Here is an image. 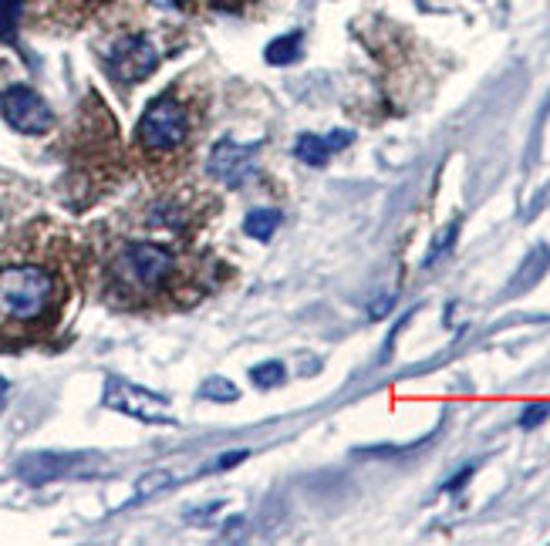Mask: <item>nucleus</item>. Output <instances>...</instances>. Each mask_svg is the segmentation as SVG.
Returning <instances> with one entry per match:
<instances>
[{
  "instance_id": "obj_1",
  "label": "nucleus",
  "mask_w": 550,
  "mask_h": 546,
  "mask_svg": "<svg viewBox=\"0 0 550 546\" xmlns=\"http://www.w3.org/2000/svg\"><path fill=\"white\" fill-rule=\"evenodd\" d=\"M179 260L159 243H125L112 260V284L129 297H156L173 287Z\"/></svg>"
},
{
  "instance_id": "obj_2",
  "label": "nucleus",
  "mask_w": 550,
  "mask_h": 546,
  "mask_svg": "<svg viewBox=\"0 0 550 546\" xmlns=\"http://www.w3.org/2000/svg\"><path fill=\"white\" fill-rule=\"evenodd\" d=\"M54 277L34 263H14L0 270V321L34 324L54 304Z\"/></svg>"
},
{
  "instance_id": "obj_3",
  "label": "nucleus",
  "mask_w": 550,
  "mask_h": 546,
  "mask_svg": "<svg viewBox=\"0 0 550 546\" xmlns=\"http://www.w3.org/2000/svg\"><path fill=\"white\" fill-rule=\"evenodd\" d=\"M189 135V112L173 95L156 98L139 122V142L149 152H176Z\"/></svg>"
},
{
  "instance_id": "obj_4",
  "label": "nucleus",
  "mask_w": 550,
  "mask_h": 546,
  "mask_svg": "<svg viewBox=\"0 0 550 546\" xmlns=\"http://www.w3.org/2000/svg\"><path fill=\"white\" fill-rule=\"evenodd\" d=\"M0 115L21 135H44L54 125V112L48 102L27 85H11L7 91H0Z\"/></svg>"
},
{
  "instance_id": "obj_5",
  "label": "nucleus",
  "mask_w": 550,
  "mask_h": 546,
  "mask_svg": "<svg viewBox=\"0 0 550 546\" xmlns=\"http://www.w3.org/2000/svg\"><path fill=\"white\" fill-rule=\"evenodd\" d=\"M257 152L260 145L250 142H233V139H223L213 145L210 159H206V172H210L213 179L227 182V186H243L247 179L257 176Z\"/></svg>"
},
{
  "instance_id": "obj_6",
  "label": "nucleus",
  "mask_w": 550,
  "mask_h": 546,
  "mask_svg": "<svg viewBox=\"0 0 550 546\" xmlns=\"http://www.w3.org/2000/svg\"><path fill=\"white\" fill-rule=\"evenodd\" d=\"M156 65H159V54L149 38H122L108 51V71L119 81H125V85L149 78L152 71H156Z\"/></svg>"
},
{
  "instance_id": "obj_7",
  "label": "nucleus",
  "mask_w": 550,
  "mask_h": 546,
  "mask_svg": "<svg viewBox=\"0 0 550 546\" xmlns=\"http://www.w3.org/2000/svg\"><path fill=\"white\" fill-rule=\"evenodd\" d=\"M105 405L119 408V412H125V415L146 418V422H166V415H162L166 402L156 398V395H149V391H139V388L125 385V381H108Z\"/></svg>"
},
{
  "instance_id": "obj_8",
  "label": "nucleus",
  "mask_w": 550,
  "mask_h": 546,
  "mask_svg": "<svg viewBox=\"0 0 550 546\" xmlns=\"http://www.w3.org/2000/svg\"><path fill=\"white\" fill-rule=\"evenodd\" d=\"M284 223V213L281 209H270V206H260V209H250L247 220H243V233L254 236V240H270L277 233V226Z\"/></svg>"
},
{
  "instance_id": "obj_9",
  "label": "nucleus",
  "mask_w": 550,
  "mask_h": 546,
  "mask_svg": "<svg viewBox=\"0 0 550 546\" xmlns=\"http://www.w3.org/2000/svg\"><path fill=\"white\" fill-rule=\"evenodd\" d=\"M331 142L328 139H321V135H301L297 139V145H294V156L304 162V166H324V162L331 159Z\"/></svg>"
},
{
  "instance_id": "obj_10",
  "label": "nucleus",
  "mask_w": 550,
  "mask_h": 546,
  "mask_svg": "<svg viewBox=\"0 0 550 546\" xmlns=\"http://www.w3.org/2000/svg\"><path fill=\"white\" fill-rule=\"evenodd\" d=\"M547 263H550V250H547V247H537V250L527 257L524 270H520L517 277H513V290H527V284H537V280L547 273Z\"/></svg>"
},
{
  "instance_id": "obj_11",
  "label": "nucleus",
  "mask_w": 550,
  "mask_h": 546,
  "mask_svg": "<svg viewBox=\"0 0 550 546\" xmlns=\"http://www.w3.org/2000/svg\"><path fill=\"white\" fill-rule=\"evenodd\" d=\"M301 54V34H287V38H277L267 48V61L270 65H291V61Z\"/></svg>"
},
{
  "instance_id": "obj_12",
  "label": "nucleus",
  "mask_w": 550,
  "mask_h": 546,
  "mask_svg": "<svg viewBox=\"0 0 550 546\" xmlns=\"http://www.w3.org/2000/svg\"><path fill=\"white\" fill-rule=\"evenodd\" d=\"M287 378V368L281 361H267V364H257L254 371H250V381H254L257 388H277L281 381Z\"/></svg>"
},
{
  "instance_id": "obj_13",
  "label": "nucleus",
  "mask_w": 550,
  "mask_h": 546,
  "mask_svg": "<svg viewBox=\"0 0 550 546\" xmlns=\"http://www.w3.org/2000/svg\"><path fill=\"white\" fill-rule=\"evenodd\" d=\"M200 395H203V398H210V402H237L240 391H237V385H230V381H223V378H210V381H203Z\"/></svg>"
},
{
  "instance_id": "obj_14",
  "label": "nucleus",
  "mask_w": 550,
  "mask_h": 546,
  "mask_svg": "<svg viewBox=\"0 0 550 546\" xmlns=\"http://www.w3.org/2000/svg\"><path fill=\"white\" fill-rule=\"evenodd\" d=\"M550 418V402H534V405H527L524 412H520V429H537V425H544Z\"/></svg>"
},
{
  "instance_id": "obj_15",
  "label": "nucleus",
  "mask_w": 550,
  "mask_h": 546,
  "mask_svg": "<svg viewBox=\"0 0 550 546\" xmlns=\"http://www.w3.org/2000/svg\"><path fill=\"white\" fill-rule=\"evenodd\" d=\"M456 230H459V226L453 223V226H446V230L443 233H439V240L436 243H432V247H429V257H426V267H432V263H436L439 257H443V253L449 250V247H453V240H456Z\"/></svg>"
},
{
  "instance_id": "obj_16",
  "label": "nucleus",
  "mask_w": 550,
  "mask_h": 546,
  "mask_svg": "<svg viewBox=\"0 0 550 546\" xmlns=\"http://www.w3.org/2000/svg\"><path fill=\"white\" fill-rule=\"evenodd\" d=\"M162 486H169V472H149V476L139 482V489H135V493L149 496V493H159Z\"/></svg>"
},
{
  "instance_id": "obj_17",
  "label": "nucleus",
  "mask_w": 550,
  "mask_h": 546,
  "mask_svg": "<svg viewBox=\"0 0 550 546\" xmlns=\"http://www.w3.org/2000/svg\"><path fill=\"white\" fill-rule=\"evenodd\" d=\"M473 476V466H466L463 472H456V479L453 482H446V493H456L459 486H466V479Z\"/></svg>"
},
{
  "instance_id": "obj_18",
  "label": "nucleus",
  "mask_w": 550,
  "mask_h": 546,
  "mask_svg": "<svg viewBox=\"0 0 550 546\" xmlns=\"http://www.w3.org/2000/svg\"><path fill=\"white\" fill-rule=\"evenodd\" d=\"M243 459H247V452H227L220 462H216V466H220V469H230V466H237V462H243Z\"/></svg>"
},
{
  "instance_id": "obj_19",
  "label": "nucleus",
  "mask_w": 550,
  "mask_h": 546,
  "mask_svg": "<svg viewBox=\"0 0 550 546\" xmlns=\"http://www.w3.org/2000/svg\"><path fill=\"white\" fill-rule=\"evenodd\" d=\"M152 4H159V7H179V0H152Z\"/></svg>"
}]
</instances>
